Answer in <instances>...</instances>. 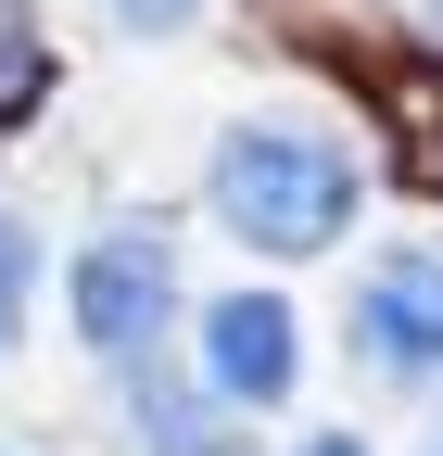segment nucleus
I'll list each match as a JSON object with an SVG mask.
<instances>
[{"label": "nucleus", "instance_id": "f257e3e1", "mask_svg": "<svg viewBox=\"0 0 443 456\" xmlns=\"http://www.w3.org/2000/svg\"><path fill=\"white\" fill-rule=\"evenodd\" d=\"M215 216H229V241L241 254H279V266H304V254H329L355 228V203H367V152L342 140V127H317V114H241L229 140H215Z\"/></svg>", "mask_w": 443, "mask_h": 456}, {"label": "nucleus", "instance_id": "f03ea898", "mask_svg": "<svg viewBox=\"0 0 443 456\" xmlns=\"http://www.w3.org/2000/svg\"><path fill=\"white\" fill-rule=\"evenodd\" d=\"M64 305H77V342H89L101 368H152V355H165V330H178V241H165L152 216L89 228V241H77V279H64Z\"/></svg>", "mask_w": 443, "mask_h": 456}, {"label": "nucleus", "instance_id": "7ed1b4c3", "mask_svg": "<svg viewBox=\"0 0 443 456\" xmlns=\"http://www.w3.org/2000/svg\"><path fill=\"white\" fill-rule=\"evenodd\" d=\"M342 342L367 380H443V241H393L355 266Z\"/></svg>", "mask_w": 443, "mask_h": 456}, {"label": "nucleus", "instance_id": "20e7f679", "mask_svg": "<svg viewBox=\"0 0 443 456\" xmlns=\"http://www.w3.org/2000/svg\"><path fill=\"white\" fill-rule=\"evenodd\" d=\"M292 380H304V317L279 292H215L203 305V406L266 419V406H292Z\"/></svg>", "mask_w": 443, "mask_h": 456}, {"label": "nucleus", "instance_id": "39448f33", "mask_svg": "<svg viewBox=\"0 0 443 456\" xmlns=\"http://www.w3.org/2000/svg\"><path fill=\"white\" fill-rule=\"evenodd\" d=\"M38 77H51L38 13H26V0H0V114H26V102H38Z\"/></svg>", "mask_w": 443, "mask_h": 456}, {"label": "nucleus", "instance_id": "423d86ee", "mask_svg": "<svg viewBox=\"0 0 443 456\" xmlns=\"http://www.w3.org/2000/svg\"><path fill=\"white\" fill-rule=\"evenodd\" d=\"M26 292H38V241H26V216L0 203V355H13V330H26Z\"/></svg>", "mask_w": 443, "mask_h": 456}, {"label": "nucleus", "instance_id": "0eeeda50", "mask_svg": "<svg viewBox=\"0 0 443 456\" xmlns=\"http://www.w3.org/2000/svg\"><path fill=\"white\" fill-rule=\"evenodd\" d=\"M115 13H127V26H140V38H178V26H190V13H203V0H115Z\"/></svg>", "mask_w": 443, "mask_h": 456}, {"label": "nucleus", "instance_id": "6e6552de", "mask_svg": "<svg viewBox=\"0 0 443 456\" xmlns=\"http://www.w3.org/2000/svg\"><path fill=\"white\" fill-rule=\"evenodd\" d=\"M304 456H367V431H304Z\"/></svg>", "mask_w": 443, "mask_h": 456}, {"label": "nucleus", "instance_id": "1a4fd4ad", "mask_svg": "<svg viewBox=\"0 0 443 456\" xmlns=\"http://www.w3.org/2000/svg\"><path fill=\"white\" fill-rule=\"evenodd\" d=\"M431 26H443V0H431Z\"/></svg>", "mask_w": 443, "mask_h": 456}, {"label": "nucleus", "instance_id": "9d476101", "mask_svg": "<svg viewBox=\"0 0 443 456\" xmlns=\"http://www.w3.org/2000/svg\"><path fill=\"white\" fill-rule=\"evenodd\" d=\"M431 456H443V444H431Z\"/></svg>", "mask_w": 443, "mask_h": 456}]
</instances>
